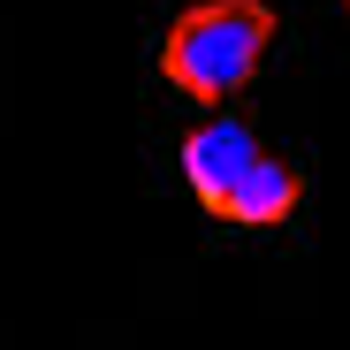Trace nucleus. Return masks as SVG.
I'll return each mask as SVG.
<instances>
[{
	"instance_id": "obj_3",
	"label": "nucleus",
	"mask_w": 350,
	"mask_h": 350,
	"mask_svg": "<svg viewBox=\"0 0 350 350\" xmlns=\"http://www.w3.org/2000/svg\"><path fill=\"white\" fill-rule=\"evenodd\" d=\"M297 198H305L297 167L259 160V167L244 175V183H237V198H228L221 213H228V221H244V228H274V221H289V213H297Z\"/></svg>"
},
{
	"instance_id": "obj_1",
	"label": "nucleus",
	"mask_w": 350,
	"mask_h": 350,
	"mask_svg": "<svg viewBox=\"0 0 350 350\" xmlns=\"http://www.w3.org/2000/svg\"><path fill=\"white\" fill-rule=\"evenodd\" d=\"M267 38H274V8L267 0H198V8H183L175 31H167V77H175V92L221 107L228 92L252 84Z\"/></svg>"
},
{
	"instance_id": "obj_2",
	"label": "nucleus",
	"mask_w": 350,
	"mask_h": 350,
	"mask_svg": "<svg viewBox=\"0 0 350 350\" xmlns=\"http://www.w3.org/2000/svg\"><path fill=\"white\" fill-rule=\"evenodd\" d=\"M259 167V145H252V130L237 122V114H221V122H206V130H191V145H183V175H191V191L221 213L228 198H237V183Z\"/></svg>"
},
{
	"instance_id": "obj_4",
	"label": "nucleus",
	"mask_w": 350,
	"mask_h": 350,
	"mask_svg": "<svg viewBox=\"0 0 350 350\" xmlns=\"http://www.w3.org/2000/svg\"><path fill=\"white\" fill-rule=\"evenodd\" d=\"M342 16H350V0H342Z\"/></svg>"
}]
</instances>
